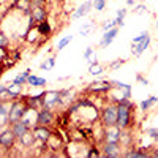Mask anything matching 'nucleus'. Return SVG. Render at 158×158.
Listing matches in <instances>:
<instances>
[{
    "instance_id": "f257e3e1",
    "label": "nucleus",
    "mask_w": 158,
    "mask_h": 158,
    "mask_svg": "<svg viewBox=\"0 0 158 158\" xmlns=\"http://www.w3.org/2000/svg\"><path fill=\"white\" fill-rule=\"evenodd\" d=\"M131 109H133V104H131L130 100L117 103V127H120L122 130H127L130 127Z\"/></svg>"
},
{
    "instance_id": "f03ea898",
    "label": "nucleus",
    "mask_w": 158,
    "mask_h": 158,
    "mask_svg": "<svg viewBox=\"0 0 158 158\" xmlns=\"http://www.w3.org/2000/svg\"><path fill=\"white\" fill-rule=\"evenodd\" d=\"M101 122L104 127L117 125V103L106 104L101 111Z\"/></svg>"
},
{
    "instance_id": "7ed1b4c3",
    "label": "nucleus",
    "mask_w": 158,
    "mask_h": 158,
    "mask_svg": "<svg viewBox=\"0 0 158 158\" xmlns=\"http://www.w3.org/2000/svg\"><path fill=\"white\" fill-rule=\"evenodd\" d=\"M27 101H13L11 104V109H10V114H8V122L10 123H15L18 120L24 117L25 111H27Z\"/></svg>"
},
{
    "instance_id": "20e7f679",
    "label": "nucleus",
    "mask_w": 158,
    "mask_h": 158,
    "mask_svg": "<svg viewBox=\"0 0 158 158\" xmlns=\"http://www.w3.org/2000/svg\"><path fill=\"white\" fill-rule=\"evenodd\" d=\"M41 100H43V108L51 109V111L54 109L57 104H62V103H60V94H59V92H56V90L44 92L43 97H41Z\"/></svg>"
},
{
    "instance_id": "39448f33",
    "label": "nucleus",
    "mask_w": 158,
    "mask_h": 158,
    "mask_svg": "<svg viewBox=\"0 0 158 158\" xmlns=\"http://www.w3.org/2000/svg\"><path fill=\"white\" fill-rule=\"evenodd\" d=\"M15 141H16V136L11 131V128H6V130L0 131V147L8 150V149H11L13 146H15Z\"/></svg>"
},
{
    "instance_id": "423d86ee",
    "label": "nucleus",
    "mask_w": 158,
    "mask_h": 158,
    "mask_svg": "<svg viewBox=\"0 0 158 158\" xmlns=\"http://www.w3.org/2000/svg\"><path fill=\"white\" fill-rule=\"evenodd\" d=\"M32 133H33V136H35V139L36 141H40V142H48V139L51 138V130L46 127V125H35L33 128H32Z\"/></svg>"
},
{
    "instance_id": "0eeeda50",
    "label": "nucleus",
    "mask_w": 158,
    "mask_h": 158,
    "mask_svg": "<svg viewBox=\"0 0 158 158\" xmlns=\"http://www.w3.org/2000/svg\"><path fill=\"white\" fill-rule=\"evenodd\" d=\"M103 155H104V156H109V158L120 156L122 152H120V146H118V142H108V141H104Z\"/></svg>"
},
{
    "instance_id": "6e6552de",
    "label": "nucleus",
    "mask_w": 158,
    "mask_h": 158,
    "mask_svg": "<svg viewBox=\"0 0 158 158\" xmlns=\"http://www.w3.org/2000/svg\"><path fill=\"white\" fill-rule=\"evenodd\" d=\"M52 120H54V114H52L51 109H46V108H41L38 109V114H36V125H51Z\"/></svg>"
},
{
    "instance_id": "1a4fd4ad",
    "label": "nucleus",
    "mask_w": 158,
    "mask_h": 158,
    "mask_svg": "<svg viewBox=\"0 0 158 158\" xmlns=\"http://www.w3.org/2000/svg\"><path fill=\"white\" fill-rule=\"evenodd\" d=\"M120 133H122L120 127H117V125L106 127V130H104V141H108V142H118V141H120Z\"/></svg>"
},
{
    "instance_id": "9d476101",
    "label": "nucleus",
    "mask_w": 158,
    "mask_h": 158,
    "mask_svg": "<svg viewBox=\"0 0 158 158\" xmlns=\"http://www.w3.org/2000/svg\"><path fill=\"white\" fill-rule=\"evenodd\" d=\"M43 21H46V10H44V6H33V8H30V22L32 24L33 22L40 24Z\"/></svg>"
},
{
    "instance_id": "9b49d317",
    "label": "nucleus",
    "mask_w": 158,
    "mask_h": 158,
    "mask_svg": "<svg viewBox=\"0 0 158 158\" xmlns=\"http://www.w3.org/2000/svg\"><path fill=\"white\" fill-rule=\"evenodd\" d=\"M117 33H118V27H112V29L106 30V32H104V35H103V38H101V41H100V46L101 48H108L115 40Z\"/></svg>"
},
{
    "instance_id": "f8f14e48",
    "label": "nucleus",
    "mask_w": 158,
    "mask_h": 158,
    "mask_svg": "<svg viewBox=\"0 0 158 158\" xmlns=\"http://www.w3.org/2000/svg\"><path fill=\"white\" fill-rule=\"evenodd\" d=\"M29 130H32V128H30L29 125H25L22 120H18V122H15V123H11V131L15 133L16 139H19L21 136H24Z\"/></svg>"
},
{
    "instance_id": "ddd939ff",
    "label": "nucleus",
    "mask_w": 158,
    "mask_h": 158,
    "mask_svg": "<svg viewBox=\"0 0 158 158\" xmlns=\"http://www.w3.org/2000/svg\"><path fill=\"white\" fill-rule=\"evenodd\" d=\"M112 89L111 85V81H95V82H92L89 90L90 92H95V94H98V92H109Z\"/></svg>"
},
{
    "instance_id": "4468645a",
    "label": "nucleus",
    "mask_w": 158,
    "mask_h": 158,
    "mask_svg": "<svg viewBox=\"0 0 158 158\" xmlns=\"http://www.w3.org/2000/svg\"><path fill=\"white\" fill-rule=\"evenodd\" d=\"M149 44H150V35H149L146 40H142L141 43H138V44H131V52H133V56H135V57H139L142 52H146V51H147Z\"/></svg>"
},
{
    "instance_id": "2eb2a0df",
    "label": "nucleus",
    "mask_w": 158,
    "mask_h": 158,
    "mask_svg": "<svg viewBox=\"0 0 158 158\" xmlns=\"http://www.w3.org/2000/svg\"><path fill=\"white\" fill-rule=\"evenodd\" d=\"M92 6H94V2H90V0L84 2L81 6H79V8L73 13V19H81V18H84L85 15H89V11H90Z\"/></svg>"
},
{
    "instance_id": "dca6fc26",
    "label": "nucleus",
    "mask_w": 158,
    "mask_h": 158,
    "mask_svg": "<svg viewBox=\"0 0 158 158\" xmlns=\"http://www.w3.org/2000/svg\"><path fill=\"white\" fill-rule=\"evenodd\" d=\"M21 90H22V85L13 82L11 85H6V97L10 100H16L19 97V94H21Z\"/></svg>"
},
{
    "instance_id": "f3484780",
    "label": "nucleus",
    "mask_w": 158,
    "mask_h": 158,
    "mask_svg": "<svg viewBox=\"0 0 158 158\" xmlns=\"http://www.w3.org/2000/svg\"><path fill=\"white\" fill-rule=\"evenodd\" d=\"M27 84L32 85V87H43V85H46V79L38 77V76H35V74H30V76L27 77Z\"/></svg>"
},
{
    "instance_id": "a211bd4d",
    "label": "nucleus",
    "mask_w": 158,
    "mask_h": 158,
    "mask_svg": "<svg viewBox=\"0 0 158 158\" xmlns=\"http://www.w3.org/2000/svg\"><path fill=\"white\" fill-rule=\"evenodd\" d=\"M156 103H158V98H156V97H149L147 100L141 101V104H139V106H141V111H144V112L149 111V109L153 106V104H156Z\"/></svg>"
},
{
    "instance_id": "6ab92c4d",
    "label": "nucleus",
    "mask_w": 158,
    "mask_h": 158,
    "mask_svg": "<svg viewBox=\"0 0 158 158\" xmlns=\"http://www.w3.org/2000/svg\"><path fill=\"white\" fill-rule=\"evenodd\" d=\"M36 29H38V32H40V35H41V36H44V35H49V33H51V25H49V22H48V21L40 22V24L36 25Z\"/></svg>"
},
{
    "instance_id": "aec40b11",
    "label": "nucleus",
    "mask_w": 158,
    "mask_h": 158,
    "mask_svg": "<svg viewBox=\"0 0 158 158\" xmlns=\"http://www.w3.org/2000/svg\"><path fill=\"white\" fill-rule=\"evenodd\" d=\"M125 15H127V10H118L117 18H115V25H117V27H123V25H125V22H123Z\"/></svg>"
},
{
    "instance_id": "412c9836",
    "label": "nucleus",
    "mask_w": 158,
    "mask_h": 158,
    "mask_svg": "<svg viewBox=\"0 0 158 158\" xmlns=\"http://www.w3.org/2000/svg\"><path fill=\"white\" fill-rule=\"evenodd\" d=\"M71 40H73V35H68V36L62 38L60 41L57 43V48H56V49H57V51H62L63 48H67V46H68V44L71 43Z\"/></svg>"
},
{
    "instance_id": "4be33fe9",
    "label": "nucleus",
    "mask_w": 158,
    "mask_h": 158,
    "mask_svg": "<svg viewBox=\"0 0 158 158\" xmlns=\"http://www.w3.org/2000/svg\"><path fill=\"white\" fill-rule=\"evenodd\" d=\"M104 70H103V67L97 62V63H94V65H89V73L90 74H94V76H97V74H101Z\"/></svg>"
},
{
    "instance_id": "5701e85b",
    "label": "nucleus",
    "mask_w": 158,
    "mask_h": 158,
    "mask_svg": "<svg viewBox=\"0 0 158 158\" xmlns=\"http://www.w3.org/2000/svg\"><path fill=\"white\" fill-rule=\"evenodd\" d=\"M54 65H56V59L49 57L48 60H44L41 65H40V68H41V70H51V68H54Z\"/></svg>"
},
{
    "instance_id": "b1692460",
    "label": "nucleus",
    "mask_w": 158,
    "mask_h": 158,
    "mask_svg": "<svg viewBox=\"0 0 158 158\" xmlns=\"http://www.w3.org/2000/svg\"><path fill=\"white\" fill-rule=\"evenodd\" d=\"M125 156L127 158H144V156H147V153L141 152V150H131V152H127Z\"/></svg>"
},
{
    "instance_id": "393cba45",
    "label": "nucleus",
    "mask_w": 158,
    "mask_h": 158,
    "mask_svg": "<svg viewBox=\"0 0 158 158\" xmlns=\"http://www.w3.org/2000/svg\"><path fill=\"white\" fill-rule=\"evenodd\" d=\"M147 36H149V32H147V30H146V32H141L138 36H135V38H133L131 44H138V43H141V41H142V40H146Z\"/></svg>"
},
{
    "instance_id": "a878e982",
    "label": "nucleus",
    "mask_w": 158,
    "mask_h": 158,
    "mask_svg": "<svg viewBox=\"0 0 158 158\" xmlns=\"http://www.w3.org/2000/svg\"><path fill=\"white\" fill-rule=\"evenodd\" d=\"M106 2L108 0H94V8L97 11H103L104 6H106Z\"/></svg>"
},
{
    "instance_id": "bb28decb",
    "label": "nucleus",
    "mask_w": 158,
    "mask_h": 158,
    "mask_svg": "<svg viewBox=\"0 0 158 158\" xmlns=\"http://www.w3.org/2000/svg\"><path fill=\"white\" fill-rule=\"evenodd\" d=\"M27 40H29V41H35V40L38 38V35H40V32H38V29L35 27V29H32V30H29L27 32Z\"/></svg>"
},
{
    "instance_id": "cd10ccee",
    "label": "nucleus",
    "mask_w": 158,
    "mask_h": 158,
    "mask_svg": "<svg viewBox=\"0 0 158 158\" xmlns=\"http://www.w3.org/2000/svg\"><path fill=\"white\" fill-rule=\"evenodd\" d=\"M112 27H117L115 25V19H109V21H106L103 24V30L106 32V30H109V29H112Z\"/></svg>"
},
{
    "instance_id": "c85d7f7f",
    "label": "nucleus",
    "mask_w": 158,
    "mask_h": 158,
    "mask_svg": "<svg viewBox=\"0 0 158 158\" xmlns=\"http://www.w3.org/2000/svg\"><path fill=\"white\" fill-rule=\"evenodd\" d=\"M8 46V36L3 33V32H0V49Z\"/></svg>"
},
{
    "instance_id": "c756f323",
    "label": "nucleus",
    "mask_w": 158,
    "mask_h": 158,
    "mask_svg": "<svg viewBox=\"0 0 158 158\" xmlns=\"http://www.w3.org/2000/svg\"><path fill=\"white\" fill-rule=\"evenodd\" d=\"M146 11H147L146 5H138V6H135V10H133V13H136V15H144Z\"/></svg>"
},
{
    "instance_id": "7c9ffc66",
    "label": "nucleus",
    "mask_w": 158,
    "mask_h": 158,
    "mask_svg": "<svg viewBox=\"0 0 158 158\" xmlns=\"http://www.w3.org/2000/svg\"><path fill=\"white\" fill-rule=\"evenodd\" d=\"M123 63H125V60H123V59H118V60H115L114 63H111V70H117L118 67H122Z\"/></svg>"
},
{
    "instance_id": "2f4dec72",
    "label": "nucleus",
    "mask_w": 158,
    "mask_h": 158,
    "mask_svg": "<svg viewBox=\"0 0 158 158\" xmlns=\"http://www.w3.org/2000/svg\"><path fill=\"white\" fill-rule=\"evenodd\" d=\"M147 135L153 139H158V128H149L147 130Z\"/></svg>"
},
{
    "instance_id": "473e14b6",
    "label": "nucleus",
    "mask_w": 158,
    "mask_h": 158,
    "mask_svg": "<svg viewBox=\"0 0 158 158\" xmlns=\"http://www.w3.org/2000/svg\"><path fill=\"white\" fill-rule=\"evenodd\" d=\"M94 54V48H87L84 52V59H90V56Z\"/></svg>"
},
{
    "instance_id": "72a5a7b5",
    "label": "nucleus",
    "mask_w": 158,
    "mask_h": 158,
    "mask_svg": "<svg viewBox=\"0 0 158 158\" xmlns=\"http://www.w3.org/2000/svg\"><path fill=\"white\" fill-rule=\"evenodd\" d=\"M87 156H100V152L97 149H90L89 153H87Z\"/></svg>"
},
{
    "instance_id": "f704fd0d",
    "label": "nucleus",
    "mask_w": 158,
    "mask_h": 158,
    "mask_svg": "<svg viewBox=\"0 0 158 158\" xmlns=\"http://www.w3.org/2000/svg\"><path fill=\"white\" fill-rule=\"evenodd\" d=\"M87 60H89V65H94V63H97V62H98L95 54H92V56H90V59H87Z\"/></svg>"
},
{
    "instance_id": "c9c22d12",
    "label": "nucleus",
    "mask_w": 158,
    "mask_h": 158,
    "mask_svg": "<svg viewBox=\"0 0 158 158\" xmlns=\"http://www.w3.org/2000/svg\"><path fill=\"white\" fill-rule=\"evenodd\" d=\"M138 81H139L141 84H144V85H149V81H147V79H144L142 76H138Z\"/></svg>"
},
{
    "instance_id": "e433bc0d",
    "label": "nucleus",
    "mask_w": 158,
    "mask_h": 158,
    "mask_svg": "<svg viewBox=\"0 0 158 158\" xmlns=\"http://www.w3.org/2000/svg\"><path fill=\"white\" fill-rule=\"evenodd\" d=\"M3 94H6V85H0V97Z\"/></svg>"
},
{
    "instance_id": "4c0bfd02",
    "label": "nucleus",
    "mask_w": 158,
    "mask_h": 158,
    "mask_svg": "<svg viewBox=\"0 0 158 158\" xmlns=\"http://www.w3.org/2000/svg\"><path fill=\"white\" fill-rule=\"evenodd\" d=\"M127 3H128L130 6H135V5H136V0H127Z\"/></svg>"
},
{
    "instance_id": "58836bf2",
    "label": "nucleus",
    "mask_w": 158,
    "mask_h": 158,
    "mask_svg": "<svg viewBox=\"0 0 158 158\" xmlns=\"http://www.w3.org/2000/svg\"><path fill=\"white\" fill-rule=\"evenodd\" d=\"M156 29H158V22H156Z\"/></svg>"
}]
</instances>
